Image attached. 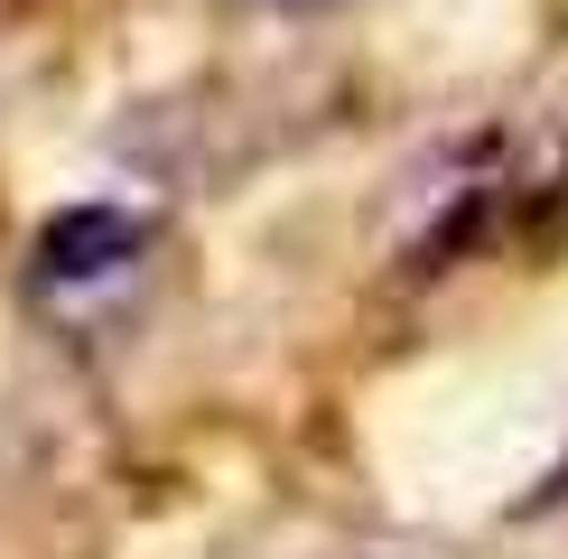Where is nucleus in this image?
<instances>
[{
	"label": "nucleus",
	"instance_id": "f257e3e1",
	"mask_svg": "<svg viewBox=\"0 0 568 559\" xmlns=\"http://www.w3.org/2000/svg\"><path fill=\"white\" fill-rule=\"evenodd\" d=\"M131 252H140V215H122V205H75V215L47 224L38 280H103V271H122Z\"/></svg>",
	"mask_w": 568,
	"mask_h": 559
},
{
	"label": "nucleus",
	"instance_id": "f03ea898",
	"mask_svg": "<svg viewBox=\"0 0 568 559\" xmlns=\"http://www.w3.org/2000/svg\"><path fill=\"white\" fill-rule=\"evenodd\" d=\"M550 504H568V457H559V466H550V485H540V495H531V504H523V512H550Z\"/></svg>",
	"mask_w": 568,
	"mask_h": 559
},
{
	"label": "nucleus",
	"instance_id": "7ed1b4c3",
	"mask_svg": "<svg viewBox=\"0 0 568 559\" xmlns=\"http://www.w3.org/2000/svg\"><path fill=\"white\" fill-rule=\"evenodd\" d=\"M252 10H326V0H252Z\"/></svg>",
	"mask_w": 568,
	"mask_h": 559
}]
</instances>
